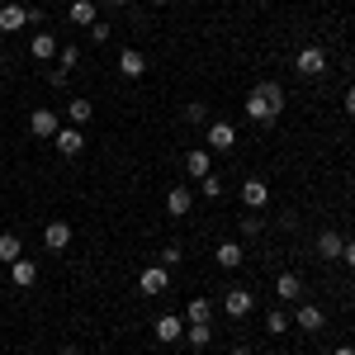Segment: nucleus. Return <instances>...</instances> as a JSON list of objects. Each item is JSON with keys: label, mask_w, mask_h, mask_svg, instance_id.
I'll return each instance as SVG.
<instances>
[{"label": "nucleus", "mask_w": 355, "mask_h": 355, "mask_svg": "<svg viewBox=\"0 0 355 355\" xmlns=\"http://www.w3.org/2000/svg\"><path fill=\"white\" fill-rule=\"evenodd\" d=\"M284 110V90L275 81H261L251 95H246V119H256V123H275Z\"/></svg>", "instance_id": "f257e3e1"}, {"label": "nucleus", "mask_w": 355, "mask_h": 355, "mask_svg": "<svg viewBox=\"0 0 355 355\" xmlns=\"http://www.w3.org/2000/svg\"><path fill=\"white\" fill-rule=\"evenodd\" d=\"M28 24L43 28L33 10H24V5H0V33H19V28H28Z\"/></svg>", "instance_id": "f03ea898"}, {"label": "nucleus", "mask_w": 355, "mask_h": 355, "mask_svg": "<svg viewBox=\"0 0 355 355\" xmlns=\"http://www.w3.org/2000/svg\"><path fill=\"white\" fill-rule=\"evenodd\" d=\"M294 67H299V76H322V71H327V53L308 43V48H299V57H294Z\"/></svg>", "instance_id": "7ed1b4c3"}, {"label": "nucleus", "mask_w": 355, "mask_h": 355, "mask_svg": "<svg viewBox=\"0 0 355 355\" xmlns=\"http://www.w3.org/2000/svg\"><path fill=\"white\" fill-rule=\"evenodd\" d=\"M204 142H209V152H232L237 147V128L232 123H209V133H204Z\"/></svg>", "instance_id": "20e7f679"}, {"label": "nucleus", "mask_w": 355, "mask_h": 355, "mask_svg": "<svg viewBox=\"0 0 355 355\" xmlns=\"http://www.w3.org/2000/svg\"><path fill=\"white\" fill-rule=\"evenodd\" d=\"M152 336H157L162 346H175V341L185 336V318H175V313H162V318H157V327H152Z\"/></svg>", "instance_id": "39448f33"}, {"label": "nucleus", "mask_w": 355, "mask_h": 355, "mask_svg": "<svg viewBox=\"0 0 355 355\" xmlns=\"http://www.w3.org/2000/svg\"><path fill=\"white\" fill-rule=\"evenodd\" d=\"M137 289H142V294H166V289H171V270H166V266H147V270L137 275Z\"/></svg>", "instance_id": "423d86ee"}, {"label": "nucleus", "mask_w": 355, "mask_h": 355, "mask_svg": "<svg viewBox=\"0 0 355 355\" xmlns=\"http://www.w3.org/2000/svg\"><path fill=\"white\" fill-rule=\"evenodd\" d=\"M53 147L62 152V157H81V152H85V133H81V128H57Z\"/></svg>", "instance_id": "0eeeda50"}, {"label": "nucleus", "mask_w": 355, "mask_h": 355, "mask_svg": "<svg viewBox=\"0 0 355 355\" xmlns=\"http://www.w3.org/2000/svg\"><path fill=\"white\" fill-rule=\"evenodd\" d=\"M57 48H62V43H57V38L48 33V28H38V33H33V43H28L33 62H57Z\"/></svg>", "instance_id": "6e6552de"}, {"label": "nucleus", "mask_w": 355, "mask_h": 355, "mask_svg": "<svg viewBox=\"0 0 355 355\" xmlns=\"http://www.w3.org/2000/svg\"><path fill=\"white\" fill-rule=\"evenodd\" d=\"M242 204L246 209H266V204H270V185H266L261 175H251V180L242 185Z\"/></svg>", "instance_id": "1a4fd4ad"}, {"label": "nucleus", "mask_w": 355, "mask_h": 355, "mask_svg": "<svg viewBox=\"0 0 355 355\" xmlns=\"http://www.w3.org/2000/svg\"><path fill=\"white\" fill-rule=\"evenodd\" d=\"M43 242H48V251H67V246H71V223L53 218L48 227H43Z\"/></svg>", "instance_id": "9d476101"}, {"label": "nucleus", "mask_w": 355, "mask_h": 355, "mask_svg": "<svg viewBox=\"0 0 355 355\" xmlns=\"http://www.w3.org/2000/svg\"><path fill=\"white\" fill-rule=\"evenodd\" d=\"M28 128H33V137H43V142H53L62 123H57V114H53V110H33V119H28Z\"/></svg>", "instance_id": "9b49d317"}, {"label": "nucleus", "mask_w": 355, "mask_h": 355, "mask_svg": "<svg viewBox=\"0 0 355 355\" xmlns=\"http://www.w3.org/2000/svg\"><path fill=\"white\" fill-rule=\"evenodd\" d=\"M341 246H346V237H341L336 227L318 232V256H322V261H341Z\"/></svg>", "instance_id": "f8f14e48"}, {"label": "nucleus", "mask_w": 355, "mask_h": 355, "mask_svg": "<svg viewBox=\"0 0 355 355\" xmlns=\"http://www.w3.org/2000/svg\"><path fill=\"white\" fill-rule=\"evenodd\" d=\"M10 279H15V289H33V284H38V266H33L28 256H19V261L10 266Z\"/></svg>", "instance_id": "ddd939ff"}, {"label": "nucleus", "mask_w": 355, "mask_h": 355, "mask_svg": "<svg viewBox=\"0 0 355 355\" xmlns=\"http://www.w3.org/2000/svg\"><path fill=\"white\" fill-rule=\"evenodd\" d=\"M223 308H227V318H246V313L256 308V299H251V289H227Z\"/></svg>", "instance_id": "4468645a"}, {"label": "nucleus", "mask_w": 355, "mask_h": 355, "mask_svg": "<svg viewBox=\"0 0 355 355\" xmlns=\"http://www.w3.org/2000/svg\"><path fill=\"white\" fill-rule=\"evenodd\" d=\"M275 294H279L284 303H299V299H303V279H299L294 270H284L279 279H275Z\"/></svg>", "instance_id": "2eb2a0df"}, {"label": "nucleus", "mask_w": 355, "mask_h": 355, "mask_svg": "<svg viewBox=\"0 0 355 355\" xmlns=\"http://www.w3.org/2000/svg\"><path fill=\"white\" fill-rule=\"evenodd\" d=\"M322 322H327V318H322L318 303H299V313H294V327H299V331H318Z\"/></svg>", "instance_id": "dca6fc26"}, {"label": "nucleus", "mask_w": 355, "mask_h": 355, "mask_svg": "<svg viewBox=\"0 0 355 355\" xmlns=\"http://www.w3.org/2000/svg\"><path fill=\"white\" fill-rule=\"evenodd\" d=\"M119 71H123L128 81H137V76L147 71V57L137 53V48H123V53H119Z\"/></svg>", "instance_id": "f3484780"}, {"label": "nucleus", "mask_w": 355, "mask_h": 355, "mask_svg": "<svg viewBox=\"0 0 355 355\" xmlns=\"http://www.w3.org/2000/svg\"><path fill=\"white\" fill-rule=\"evenodd\" d=\"M185 171H190L194 180H204V175L214 171V166H209V147H190V152H185Z\"/></svg>", "instance_id": "a211bd4d"}, {"label": "nucleus", "mask_w": 355, "mask_h": 355, "mask_svg": "<svg viewBox=\"0 0 355 355\" xmlns=\"http://www.w3.org/2000/svg\"><path fill=\"white\" fill-rule=\"evenodd\" d=\"M214 261H218L223 270H237V266L246 261V251H242L237 242H218V251H214Z\"/></svg>", "instance_id": "6ab92c4d"}, {"label": "nucleus", "mask_w": 355, "mask_h": 355, "mask_svg": "<svg viewBox=\"0 0 355 355\" xmlns=\"http://www.w3.org/2000/svg\"><path fill=\"white\" fill-rule=\"evenodd\" d=\"M24 256V242H19V232H0V266H15Z\"/></svg>", "instance_id": "aec40b11"}, {"label": "nucleus", "mask_w": 355, "mask_h": 355, "mask_svg": "<svg viewBox=\"0 0 355 355\" xmlns=\"http://www.w3.org/2000/svg\"><path fill=\"white\" fill-rule=\"evenodd\" d=\"M166 214H171V218H185V214H190V190H185V185H175V190L166 194Z\"/></svg>", "instance_id": "412c9836"}, {"label": "nucleus", "mask_w": 355, "mask_h": 355, "mask_svg": "<svg viewBox=\"0 0 355 355\" xmlns=\"http://www.w3.org/2000/svg\"><path fill=\"white\" fill-rule=\"evenodd\" d=\"M67 19H71V24H81V28H90V24H95V0H71Z\"/></svg>", "instance_id": "4be33fe9"}, {"label": "nucleus", "mask_w": 355, "mask_h": 355, "mask_svg": "<svg viewBox=\"0 0 355 355\" xmlns=\"http://www.w3.org/2000/svg\"><path fill=\"white\" fill-rule=\"evenodd\" d=\"M90 114H95V105H90V100H67V119H71V128L90 123Z\"/></svg>", "instance_id": "5701e85b"}, {"label": "nucleus", "mask_w": 355, "mask_h": 355, "mask_svg": "<svg viewBox=\"0 0 355 355\" xmlns=\"http://www.w3.org/2000/svg\"><path fill=\"white\" fill-rule=\"evenodd\" d=\"M185 336H190L194 351H204V346L214 341V327H209V322H185Z\"/></svg>", "instance_id": "b1692460"}, {"label": "nucleus", "mask_w": 355, "mask_h": 355, "mask_svg": "<svg viewBox=\"0 0 355 355\" xmlns=\"http://www.w3.org/2000/svg\"><path fill=\"white\" fill-rule=\"evenodd\" d=\"M214 318V303L209 299H190V313H185V322H209Z\"/></svg>", "instance_id": "393cba45"}, {"label": "nucleus", "mask_w": 355, "mask_h": 355, "mask_svg": "<svg viewBox=\"0 0 355 355\" xmlns=\"http://www.w3.org/2000/svg\"><path fill=\"white\" fill-rule=\"evenodd\" d=\"M204 119H209V105H199V100L185 105V123H204Z\"/></svg>", "instance_id": "a878e982"}, {"label": "nucleus", "mask_w": 355, "mask_h": 355, "mask_svg": "<svg viewBox=\"0 0 355 355\" xmlns=\"http://www.w3.org/2000/svg\"><path fill=\"white\" fill-rule=\"evenodd\" d=\"M199 185H204V194H209V199H218V194H223V180H218V175H214V171H209V175H204Z\"/></svg>", "instance_id": "bb28decb"}, {"label": "nucleus", "mask_w": 355, "mask_h": 355, "mask_svg": "<svg viewBox=\"0 0 355 355\" xmlns=\"http://www.w3.org/2000/svg\"><path fill=\"white\" fill-rule=\"evenodd\" d=\"M57 62H62V71H71L81 57H76V48H57Z\"/></svg>", "instance_id": "cd10ccee"}, {"label": "nucleus", "mask_w": 355, "mask_h": 355, "mask_svg": "<svg viewBox=\"0 0 355 355\" xmlns=\"http://www.w3.org/2000/svg\"><path fill=\"white\" fill-rule=\"evenodd\" d=\"M90 43H110V24L95 19V24H90Z\"/></svg>", "instance_id": "c85d7f7f"}, {"label": "nucleus", "mask_w": 355, "mask_h": 355, "mask_svg": "<svg viewBox=\"0 0 355 355\" xmlns=\"http://www.w3.org/2000/svg\"><path fill=\"white\" fill-rule=\"evenodd\" d=\"M162 266H166V270L180 266V246H162Z\"/></svg>", "instance_id": "c756f323"}, {"label": "nucleus", "mask_w": 355, "mask_h": 355, "mask_svg": "<svg viewBox=\"0 0 355 355\" xmlns=\"http://www.w3.org/2000/svg\"><path fill=\"white\" fill-rule=\"evenodd\" d=\"M266 327H270V331H275V336H279V331L289 327V318H284V313H270V318H266Z\"/></svg>", "instance_id": "7c9ffc66"}, {"label": "nucleus", "mask_w": 355, "mask_h": 355, "mask_svg": "<svg viewBox=\"0 0 355 355\" xmlns=\"http://www.w3.org/2000/svg\"><path fill=\"white\" fill-rule=\"evenodd\" d=\"M261 232V218H242V237H256Z\"/></svg>", "instance_id": "2f4dec72"}, {"label": "nucleus", "mask_w": 355, "mask_h": 355, "mask_svg": "<svg viewBox=\"0 0 355 355\" xmlns=\"http://www.w3.org/2000/svg\"><path fill=\"white\" fill-rule=\"evenodd\" d=\"M341 261H346V266L355 270V242H346V246H341Z\"/></svg>", "instance_id": "473e14b6"}, {"label": "nucleus", "mask_w": 355, "mask_h": 355, "mask_svg": "<svg viewBox=\"0 0 355 355\" xmlns=\"http://www.w3.org/2000/svg\"><path fill=\"white\" fill-rule=\"evenodd\" d=\"M341 110H346V114H355V85L346 90V100H341Z\"/></svg>", "instance_id": "72a5a7b5"}, {"label": "nucleus", "mask_w": 355, "mask_h": 355, "mask_svg": "<svg viewBox=\"0 0 355 355\" xmlns=\"http://www.w3.org/2000/svg\"><path fill=\"white\" fill-rule=\"evenodd\" d=\"M331 355H355V346H336V351H331Z\"/></svg>", "instance_id": "f704fd0d"}, {"label": "nucleus", "mask_w": 355, "mask_h": 355, "mask_svg": "<svg viewBox=\"0 0 355 355\" xmlns=\"http://www.w3.org/2000/svg\"><path fill=\"white\" fill-rule=\"evenodd\" d=\"M227 355H251V351H246V346H237V351H227Z\"/></svg>", "instance_id": "c9c22d12"}, {"label": "nucleus", "mask_w": 355, "mask_h": 355, "mask_svg": "<svg viewBox=\"0 0 355 355\" xmlns=\"http://www.w3.org/2000/svg\"><path fill=\"white\" fill-rule=\"evenodd\" d=\"M105 5H128V0H105Z\"/></svg>", "instance_id": "e433bc0d"}, {"label": "nucleus", "mask_w": 355, "mask_h": 355, "mask_svg": "<svg viewBox=\"0 0 355 355\" xmlns=\"http://www.w3.org/2000/svg\"><path fill=\"white\" fill-rule=\"evenodd\" d=\"M152 5H171V0H152Z\"/></svg>", "instance_id": "4c0bfd02"}, {"label": "nucleus", "mask_w": 355, "mask_h": 355, "mask_svg": "<svg viewBox=\"0 0 355 355\" xmlns=\"http://www.w3.org/2000/svg\"><path fill=\"white\" fill-rule=\"evenodd\" d=\"M0 76H5V62H0Z\"/></svg>", "instance_id": "58836bf2"}]
</instances>
